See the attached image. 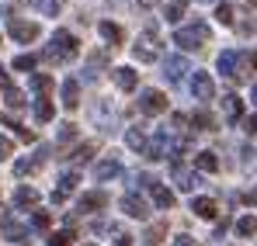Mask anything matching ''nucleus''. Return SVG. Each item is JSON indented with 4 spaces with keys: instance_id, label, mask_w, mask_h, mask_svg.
<instances>
[{
    "instance_id": "nucleus-16",
    "label": "nucleus",
    "mask_w": 257,
    "mask_h": 246,
    "mask_svg": "<svg viewBox=\"0 0 257 246\" xmlns=\"http://www.w3.org/2000/svg\"><path fill=\"white\" fill-rule=\"evenodd\" d=\"M150 194H153L157 208H174V191H167L160 180H150Z\"/></svg>"
},
{
    "instance_id": "nucleus-35",
    "label": "nucleus",
    "mask_w": 257,
    "mask_h": 246,
    "mask_svg": "<svg viewBox=\"0 0 257 246\" xmlns=\"http://www.w3.org/2000/svg\"><path fill=\"white\" fill-rule=\"evenodd\" d=\"M215 18H219V25H233V7L229 4H219L215 7Z\"/></svg>"
},
{
    "instance_id": "nucleus-21",
    "label": "nucleus",
    "mask_w": 257,
    "mask_h": 246,
    "mask_svg": "<svg viewBox=\"0 0 257 246\" xmlns=\"http://www.w3.org/2000/svg\"><path fill=\"white\" fill-rule=\"evenodd\" d=\"M125 142H128V149L146 153V132L143 128H125Z\"/></svg>"
},
{
    "instance_id": "nucleus-20",
    "label": "nucleus",
    "mask_w": 257,
    "mask_h": 246,
    "mask_svg": "<svg viewBox=\"0 0 257 246\" xmlns=\"http://www.w3.org/2000/svg\"><path fill=\"white\" fill-rule=\"evenodd\" d=\"M191 211H195L198 218H215V215H219V208H215L212 198H195V201H191Z\"/></svg>"
},
{
    "instance_id": "nucleus-31",
    "label": "nucleus",
    "mask_w": 257,
    "mask_h": 246,
    "mask_svg": "<svg viewBox=\"0 0 257 246\" xmlns=\"http://www.w3.org/2000/svg\"><path fill=\"white\" fill-rule=\"evenodd\" d=\"M32 87H35V94H49V90H52V77H49V73H35V77H32Z\"/></svg>"
},
{
    "instance_id": "nucleus-49",
    "label": "nucleus",
    "mask_w": 257,
    "mask_h": 246,
    "mask_svg": "<svg viewBox=\"0 0 257 246\" xmlns=\"http://www.w3.org/2000/svg\"><path fill=\"white\" fill-rule=\"evenodd\" d=\"M87 246H94V243H87Z\"/></svg>"
},
{
    "instance_id": "nucleus-39",
    "label": "nucleus",
    "mask_w": 257,
    "mask_h": 246,
    "mask_svg": "<svg viewBox=\"0 0 257 246\" xmlns=\"http://www.w3.org/2000/svg\"><path fill=\"white\" fill-rule=\"evenodd\" d=\"M174 246H202V243H198L195 236H188V232H181V236L174 239Z\"/></svg>"
},
{
    "instance_id": "nucleus-13",
    "label": "nucleus",
    "mask_w": 257,
    "mask_h": 246,
    "mask_svg": "<svg viewBox=\"0 0 257 246\" xmlns=\"http://www.w3.org/2000/svg\"><path fill=\"white\" fill-rule=\"evenodd\" d=\"M118 173H122V163H118L115 156H111V160H101V163L94 166V177H97L101 184H104V180H115Z\"/></svg>"
},
{
    "instance_id": "nucleus-38",
    "label": "nucleus",
    "mask_w": 257,
    "mask_h": 246,
    "mask_svg": "<svg viewBox=\"0 0 257 246\" xmlns=\"http://www.w3.org/2000/svg\"><path fill=\"white\" fill-rule=\"evenodd\" d=\"M191 125H198V128H212V118H209L205 111H198V115H191Z\"/></svg>"
},
{
    "instance_id": "nucleus-48",
    "label": "nucleus",
    "mask_w": 257,
    "mask_h": 246,
    "mask_svg": "<svg viewBox=\"0 0 257 246\" xmlns=\"http://www.w3.org/2000/svg\"><path fill=\"white\" fill-rule=\"evenodd\" d=\"M139 4H143V7H153V4H157V0H139Z\"/></svg>"
},
{
    "instance_id": "nucleus-12",
    "label": "nucleus",
    "mask_w": 257,
    "mask_h": 246,
    "mask_svg": "<svg viewBox=\"0 0 257 246\" xmlns=\"http://www.w3.org/2000/svg\"><path fill=\"white\" fill-rule=\"evenodd\" d=\"M122 211H125L128 218H146V215H150V208H146V201H143L139 194H125V198H122Z\"/></svg>"
},
{
    "instance_id": "nucleus-32",
    "label": "nucleus",
    "mask_w": 257,
    "mask_h": 246,
    "mask_svg": "<svg viewBox=\"0 0 257 246\" xmlns=\"http://www.w3.org/2000/svg\"><path fill=\"white\" fill-rule=\"evenodd\" d=\"M236 232H240V236H254L257 232V218L254 215H243V218L236 222Z\"/></svg>"
},
{
    "instance_id": "nucleus-42",
    "label": "nucleus",
    "mask_w": 257,
    "mask_h": 246,
    "mask_svg": "<svg viewBox=\"0 0 257 246\" xmlns=\"http://www.w3.org/2000/svg\"><path fill=\"white\" fill-rule=\"evenodd\" d=\"M104 63H108L104 52H90V66H104Z\"/></svg>"
},
{
    "instance_id": "nucleus-26",
    "label": "nucleus",
    "mask_w": 257,
    "mask_h": 246,
    "mask_svg": "<svg viewBox=\"0 0 257 246\" xmlns=\"http://www.w3.org/2000/svg\"><path fill=\"white\" fill-rule=\"evenodd\" d=\"M132 56H136L139 63H153V59H157V49H153L150 42H139V45L132 49Z\"/></svg>"
},
{
    "instance_id": "nucleus-7",
    "label": "nucleus",
    "mask_w": 257,
    "mask_h": 246,
    "mask_svg": "<svg viewBox=\"0 0 257 246\" xmlns=\"http://www.w3.org/2000/svg\"><path fill=\"white\" fill-rule=\"evenodd\" d=\"M184 73H191V66H188L184 56H167V59H164V77H167L171 83H177Z\"/></svg>"
},
{
    "instance_id": "nucleus-27",
    "label": "nucleus",
    "mask_w": 257,
    "mask_h": 246,
    "mask_svg": "<svg viewBox=\"0 0 257 246\" xmlns=\"http://www.w3.org/2000/svg\"><path fill=\"white\" fill-rule=\"evenodd\" d=\"M4 101H7V108H25V104H28L18 87H4Z\"/></svg>"
},
{
    "instance_id": "nucleus-15",
    "label": "nucleus",
    "mask_w": 257,
    "mask_h": 246,
    "mask_svg": "<svg viewBox=\"0 0 257 246\" xmlns=\"http://www.w3.org/2000/svg\"><path fill=\"white\" fill-rule=\"evenodd\" d=\"M77 180H80V177H77L73 170H66V173L59 177V191H52V201H56V205H59V201H66V194L77 187Z\"/></svg>"
},
{
    "instance_id": "nucleus-5",
    "label": "nucleus",
    "mask_w": 257,
    "mask_h": 246,
    "mask_svg": "<svg viewBox=\"0 0 257 246\" xmlns=\"http://www.w3.org/2000/svg\"><path fill=\"white\" fill-rule=\"evenodd\" d=\"M11 39L28 45V42L39 39V25H35V21H11Z\"/></svg>"
},
{
    "instance_id": "nucleus-34",
    "label": "nucleus",
    "mask_w": 257,
    "mask_h": 246,
    "mask_svg": "<svg viewBox=\"0 0 257 246\" xmlns=\"http://www.w3.org/2000/svg\"><path fill=\"white\" fill-rule=\"evenodd\" d=\"M90 156H94V142H84V146H77V153H73V160H77V163H87Z\"/></svg>"
},
{
    "instance_id": "nucleus-37",
    "label": "nucleus",
    "mask_w": 257,
    "mask_h": 246,
    "mask_svg": "<svg viewBox=\"0 0 257 246\" xmlns=\"http://www.w3.org/2000/svg\"><path fill=\"white\" fill-rule=\"evenodd\" d=\"M56 139H59V142H73V139H77V125H59V135H56Z\"/></svg>"
},
{
    "instance_id": "nucleus-6",
    "label": "nucleus",
    "mask_w": 257,
    "mask_h": 246,
    "mask_svg": "<svg viewBox=\"0 0 257 246\" xmlns=\"http://www.w3.org/2000/svg\"><path fill=\"white\" fill-rule=\"evenodd\" d=\"M240 59H243L240 52L226 49V52L219 56V73H222V77H233V80H240V77H243V73H240Z\"/></svg>"
},
{
    "instance_id": "nucleus-11",
    "label": "nucleus",
    "mask_w": 257,
    "mask_h": 246,
    "mask_svg": "<svg viewBox=\"0 0 257 246\" xmlns=\"http://www.w3.org/2000/svg\"><path fill=\"white\" fill-rule=\"evenodd\" d=\"M63 108L66 111H77L80 108V80H73V77L63 80Z\"/></svg>"
},
{
    "instance_id": "nucleus-3",
    "label": "nucleus",
    "mask_w": 257,
    "mask_h": 246,
    "mask_svg": "<svg viewBox=\"0 0 257 246\" xmlns=\"http://www.w3.org/2000/svg\"><path fill=\"white\" fill-rule=\"evenodd\" d=\"M171 149H174V142H171V132H167V128H160V132L146 142V156H150V160H167Z\"/></svg>"
},
{
    "instance_id": "nucleus-4",
    "label": "nucleus",
    "mask_w": 257,
    "mask_h": 246,
    "mask_svg": "<svg viewBox=\"0 0 257 246\" xmlns=\"http://www.w3.org/2000/svg\"><path fill=\"white\" fill-rule=\"evenodd\" d=\"M139 111H143V115H160V111H167V97L150 87V90L139 94Z\"/></svg>"
},
{
    "instance_id": "nucleus-45",
    "label": "nucleus",
    "mask_w": 257,
    "mask_h": 246,
    "mask_svg": "<svg viewBox=\"0 0 257 246\" xmlns=\"http://www.w3.org/2000/svg\"><path fill=\"white\" fill-rule=\"evenodd\" d=\"M115 246H132V243H128V236H118V239H115Z\"/></svg>"
},
{
    "instance_id": "nucleus-29",
    "label": "nucleus",
    "mask_w": 257,
    "mask_h": 246,
    "mask_svg": "<svg viewBox=\"0 0 257 246\" xmlns=\"http://www.w3.org/2000/svg\"><path fill=\"white\" fill-rule=\"evenodd\" d=\"M184 11H188V0H171L164 14H167V21H181V18H184Z\"/></svg>"
},
{
    "instance_id": "nucleus-44",
    "label": "nucleus",
    "mask_w": 257,
    "mask_h": 246,
    "mask_svg": "<svg viewBox=\"0 0 257 246\" xmlns=\"http://www.w3.org/2000/svg\"><path fill=\"white\" fill-rule=\"evenodd\" d=\"M243 128L247 132H257V118H243Z\"/></svg>"
},
{
    "instance_id": "nucleus-28",
    "label": "nucleus",
    "mask_w": 257,
    "mask_h": 246,
    "mask_svg": "<svg viewBox=\"0 0 257 246\" xmlns=\"http://www.w3.org/2000/svg\"><path fill=\"white\" fill-rule=\"evenodd\" d=\"M52 111H56V108H52V101H49V97H39V101H35V122H49V118H52Z\"/></svg>"
},
{
    "instance_id": "nucleus-17",
    "label": "nucleus",
    "mask_w": 257,
    "mask_h": 246,
    "mask_svg": "<svg viewBox=\"0 0 257 246\" xmlns=\"http://www.w3.org/2000/svg\"><path fill=\"white\" fill-rule=\"evenodd\" d=\"M97 32H101V39L108 42L111 49H115V45H122V39H125V35H122V28H118L115 21H101V25H97Z\"/></svg>"
},
{
    "instance_id": "nucleus-30",
    "label": "nucleus",
    "mask_w": 257,
    "mask_h": 246,
    "mask_svg": "<svg viewBox=\"0 0 257 246\" xmlns=\"http://www.w3.org/2000/svg\"><path fill=\"white\" fill-rule=\"evenodd\" d=\"M73 229H59V232H52L49 236V246H73Z\"/></svg>"
},
{
    "instance_id": "nucleus-24",
    "label": "nucleus",
    "mask_w": 257,
    "mask_h": 246,
    "mask_svg": "<svg viewBox=\"0 0 257 246\" xmlns=\"http://www.w3.org/2000/svg\"><path fill=\"white\" fill-rule=\"evenodd\" d=\"M32 7H35L39 14H45V18H56L59 7H63V0H32Z\"/></svg>"
},
{
    "instance_id": "nucleus-41",
    "label": "nucleus",
    "mask_w": 257,
    "mask_h": 246,
    "mask_svg": "<svg viewBox=\"0 0 257 246\" xmlns=\"http://www.w3.org/2000/svg\"><path fill=\"white\" fill-rule=\"evenodd\" d=\"M49 225V211H35V229H45Z\"/></svg>"
},
{
    "instance_id": "nucleus-2",
    "label": "nucleus",
    "mask_w": 257,
    "mask_h": 246,
    "mask_svg": "<svg viewBox=\"0 0 257 246\" xmlns=\"http://www.w3.org/2000/svg\"><path fill=\"white\" fill-rule=\"evenodd\" d=\"M209 42V25L205 21H195V25H188V28H177L174 32V45H181V49H202Z\"/></svg>"
},
{
    "instance_id": "nucleus-33",
    "label": "nucleus",
    "mask_w": 257,
    "mask_h": 246,
    "mask_svg": "<svg viewBox=\"0 0 257 246\" xmlns=\"http://www.w3.org/2000/svg\"><path fill=\"white\" fill-rule=\"evenodd\" d=\"M167 236V225L164 222H157V225H150V232H146V243H160Z\"/></svg>"
},
{
    "instance_id": "nucleus-23",
    "label": "nucleus",
    "mask_w": 257,
    "mask_h": 246,
    "mask_svg": "<svg viewBox=\"0 0 257 246\" xmlns=\"http://www.w3.org/2000/svg\"><path fill=\"white\" fill-rule=\"evenodd\" d=\"M42 160H45V149H39V156H35V160H18V163H14V173H18V177H25V173L39 170V166H42Z\"/></svg>"
},
{
    "instance_id": "nucleus-14",
    "label": "nucleus",
    "mask_w": 257,
    "mask_h": 246,
    "mask_svg": "<svg viewBox=\"0 0 257 246\" xmlns=\"http://www.w3.org/2000/svg\"><path fill=\"white\" fill-rule=\"evenodd\" d=\"M222 115H226L229 122H240V118H243V101H240L236 94H226V97H222Z\"/></svg>"
},
{
    "instance_id": "nucleus-47",
    "label": "nucleus",
    "mask_w": 257,
    "mask_h": 246,
    "mask_svg": "<svg viewBox=\"0 0 257 246\" xmlns=\"http://www.w3.org/2000/svg\"><path fill=\"white\" fill-rule=\"evenodd\" d=\"M250 97H254V104H257V83H254V87H250Z\"/></svg>"
},
{
    "instance_id": "nucleus-10",
    "label": "nucleus",
    "mask_w": 257,
    "mask_h": 246,
    "mask_svg": "<svg viewBox=\"0 0 257 246\" xmlns=\"http://www.w3.org/2000/svg\"><path fill=\"white\" fill-rule=\"evenodd\" d=\"M0 229H4V236H7L11 243H28V236H32V232H28V225H21V222H18V218H11V215L0 222Z\"/></svg>"
},
{
    "instance_id": "nucleus-43",
    "label": "nucleus",
    "mask_w": 257,
    "mask_h": 246,
    "mask_svg": "<svg viewBox=\"0 0 257 246\" xmlns=\"http://www.w3.org/2000/svg\"><path fill=\"white\" fill-rule=\"evenodd\" d=\"M243 201L247 205H257V191H243Z\"/></svg>"
},
{
    "instance_id": "nucleus-25",
    "label": "nucleus",
    "mask_w": 257,
    "mask_h": 246,
    "mask_svg": "<svg viewBox=\"0 0 257 246\" xmlns=\"http://www.w3.org/2000/svg\"><path fill=\"white\" fill-rule=\"evenodd\" d=\"M195 166H198V170H205V173H215V170H219V160H215V153L205 149V153H198V156H195Z\"/></svg>"
},
{
    "instance_id": "nucleus-36",
    "label": "nucleus",
    "mask_w": 257,
    "mask_h": 246,
    "mask_svg": "<svg viewBox=\"0 0 257 246\" xmlns=\"http://www.w3.org/2000/svg\"><path fill=\"white\" fill-rule=\"evenodd\" d=\"M14 70L32 73V70H35V56H18V59H14Z\"/></svg>"
},
{
    "instance_id": "nucleus-46",
    "label": "nucleus",
    "mask_w": 257,
    "mask_h": 246,
    "mask_svg": "<svg viewBox=\"0 0 257 246\" xmlns=\"http://www.w3.org/2000/svg\"><path fill=\"white\" fill-rule=\"evenodd\" d=\"M247 59H250V63H254V70H257V52H250V56H247Z\"/></svg>"
},
{
    "instance_id": "nucleus-1",
    "label": "nucleus",
    "mask_w": 257,
    "mask_h": 246,
    "mask_svg": "<svg viewBox=\"0 0 257 246\" xmlns=\"http://www.w3.org/2000/svg\"><path fill=\"white\" fill-rule=\"evenodd\" d=\"M77 56H80V42L73 39L70 32H63V28H59V32L52 35V42L45 45V59H49V63H70V59H77Z\"/></svg>"
},
{
    "instance_id": "nucleus-18",
    "label": "nucleus",
    "mask_w": 257,
    "mask_h": 246,
    "mask_svg": "<svg viewBox=\"0 0 257 246\" xmlns=\"http://www.w3.org/2000/svg\"><path fill=\"white\" fill-rule=\"evenodd\" d=\"M111 77H115V87H118V90H136V83H139V77H136L128 66H118V70H111Z\"/></svg>"
},
{
    "instance_id": "nucleus-19",
    "label": "nucleus",
    "mask_w": 257,
    "mask_h": 246,
    "mask_svg": "<svg viewBox=\"0 0 257 246\" xmlns=\"http://www.w3.org/2000/svg\"><path fill=\"white\" fill-rule=\"evenodd\" d=\"M97 208H108V194L104 191H90L80 198V211H97Z\"/></svg>"
},
{
    "instance_id": "nucleus-9",
    "label": "nucleus",
    "mask_w": 257,
    "mask_h": 246,
    "mask_svg": "<svg viewBox=\"0 0 257 246\" xmlns=\"http://www.w3.org/2000/svg\"><path fill=\"white\" fill-rule=\"evenodd\" d=\"M191 94H195L198 101H212V97H215L212 77H209V73H195V77H191Z\"/></svg>"
},
{
    "instance_id": "nucleus-22",
    "label": "nucleus",
    "mask_w": 257,
    "mask_h": 246,
    "mask_svg": "<svg viewBox=\"0 0 257 246\" xmlns=\"http://www.w3.org/2000/svg\"><path fill=\"white\" fill-rule=\"evenodd\" d=\"M35 201H39V191H35V187H18V191H14V205L18 208H32Z\"/></svg>"
},
{
    "instance_id": "nucleus-8",
    "label": "nucleus",
    "mask_w": 257,
    "mask_h": 246,
    "mask_svg": "<svg viewBox=\"0 0 257 246\" xmlns=\"http://www.w3.org/2000/svg\"><path fill=\"white\" fill-rule=\"evenodd\" d=\"M171 173H174V184H177L181 191H195V187L202 184V177H198L195 170H188V166H181V163H174Z\"/></svg>"
},
{
    "instance_id": "nucleus-40",
    "label": "nucleus",
    "mask_w": 257,
    "mask_h": 246,
    "mask_svg": "<svg viewBox=\"0 0 257 246\" xmlns=\"http://www.w3.org/2000/svg\"><path fill=\"white\" fill-rule=\"evenodd\" d=\"M11 149H14V142L0 135V160H7V156H11Z\"/></svg>"
}]
</instances>
